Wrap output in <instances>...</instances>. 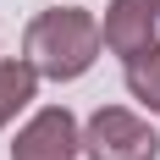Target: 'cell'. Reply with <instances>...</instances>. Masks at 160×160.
Masks as SVG:
<instances>
[{
    "instance_id": "7a4b0ae2",
    "label": "cell",
    "mask_w": 160,
    "mask_h": 160,
    "mask_svg": "<svg viewBox=\"0 0 160 160\" xmlns=\"http://www.w3.org/2000/svg\"><path fill=\"white\" fill-rule=\"evenodd\" d=\"M83 155L88 160H160V132L127 105H99L83 122Z\"/></svg>"
},
{
    "instance_id": "277c9868",
    "label": "cell",
    "mask_w": 160,
    "mask_h": 160,
    "mask_svg": "<svg viewBox=\"0 0 160 160\" xmlns=\"http://www.w3.org/2000/svg\"><path fill=\"white\" fill-rule=\"evenodd\" d=\"M78 155H83V127L66 105H44L11 144V160H78Z\"/></svg>"
},
{
    "instance_id": "5b68a950",
    "label": "cell",
    "mask_w": 160,
    "mask_h": 160,
    "mask_svg": "<svg viewBox=\"0 0 160 160\" xmlns=\"http://www.w3.org/2000/svg\"><path fill=\"white\" fill-rule=\"evenodd\" d=\"M39 94V66L28 55H6L0 61V127H11L17 111H28Z\"/></svg>"
},
{
    "instance_id": "8992f818",
    "label": "cell",
    "mask_w": 160,
    "mask_h": 160,
    "mask_svg": "<svg viewBox=\"0 0 160 160\" xmlns=\"http://www.w3.org/2000/svg\"><path fill=\"white\" fill-rule=\"evenodd\" d=\"M127 94L144 105V111L160 116V44L149 50V55H138V61H127Z\"/></svg>"
},
{
    "instance_id": "3957f363",
    "label": "cell",
    "mask_w": 160,
    "mask_h": 160,
    "mask_svg": "<svg viewBox=\"0 0 160 160\" xmlns=\"http://www.w3.org/2000/svg\"><path fill=\"white\" fill-rule=\"evenodd\" d=\"M99 39H105L111 55H122V66L149 55L160 39V0H111L105 22H99Z\"/></svg>"
},
{
    "instance_id": "6da1fadb",
    "label": "cell",
    "mask_w": 160,
    "mask_h": 160,
    "mask_svg": "<svg viewBox=\"0 0 160 160\" xmlns=\"http://www.w3.org/2000/svg\"><path fill=\"white\" fill-rule=\"evenodd\" d=\"M99 50H105L99 17L83 11V6H50V11H39L28 22V33H22V55H28V61L39 66V78H50V83H78L83 72L99 61Z\"/></svg>"
}]
</instances>
